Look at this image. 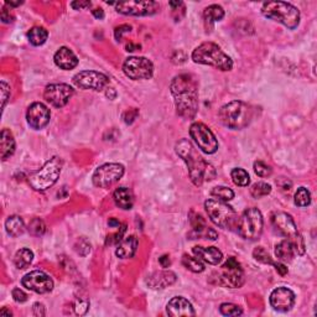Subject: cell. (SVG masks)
I'll return each instance as SVG.
<instances>
[{"label": "cell", "mask_w": 317, "mask_h": 317, "mask_svg": "<svg viewBox=\"0 0 317 317\" xmlns=\"http://www.w3.org/2000/svg\"><path fill=\"white\" fill-rule=\"evenodd\" d=\"M182 264H184V267L188 269V270L192 271V273H202V271L205 270V264H203L202 260L197 258V256L193 258V256L185 254V255L182 256Z\"/></svg>", "instance_id": "32"}, {"label": "cell", "mask_w": 317, "mask_h": 317, "mask_svg": "<svg viewBox=\"0 0 317 317\" xmlns=\"http://www.w3.org/2000/svg\"><path fill=\"white\" fill-rule=\"evenodd\" d=\"M170 89L177 114L185 119L195 118L199 109V89L195 77L188 73L179 74L173 77Z\"/></svg>", "instance_id": "1"}, {"label": "cell", "mask_w": 317, "mask_h": 317, "mask_svg": "<svg viewBox=\"0 0 317 317\" xmlns=\"http://www.w3.org/2000/svg\"><path fill=\"white\" fill-rule=\"evenodd\" d=\"M108 224H109V227H113V228H119V227L122 226L121 222L116 221L115 218H110V220L108 221Z\"/></svg>", "instance_id": "55"}, {"label": "cell", "mask_w": 317, "mask_h": 317, "mask_svg": "<svg viewBox=\"0 0 317 317\" xmlns=\"http://www.w3.org/2000/svg\"><path fill=\"white\" fill-rule=\"evenodd\" d=\"M0 315H8V316H11V315H13V313H11V311H8V310L3 309L2 311H0Z\"/></svg>", "instance_id": "58"}, {"label": "cell", "mask_w": 317, "mask_h": 317, "mask_svg": "<svg viewBox=\"0 0 317 317\" xmlns=\"http://www.w3.org/2000/svg\"><path fill=\"white\" fill-rule=\"evenodd\" d=\"M131 31V26L130 25H121L118 26L114 30V36L116 38V41H121L122 37H123V34L124 32H130Z\"/></svg>", "instance_id": "46"}, {"label": "cell", "mask_w": 317, "mask_h": 317, "mask_svg": "<svg viewBox=\"0 0 317 317\" xmlns=\"http://www.w3.org/2000/svg\"><path fill=\"white\" fill-rule=\"evenodd\" d=\"M91 5H92L91 2H72L71 3V7H72L74 10H81V9L89 8Z\"/></svg>", "instance_id": "50"}, {"label": "cell", "mask_w": 317, "mask_h": 317, "mask_svg": "<svg viewBox=\"0 0 317 317\" xmlns=\"http://www.w3.org/2000/svg\"><path fill=\"white\" fill-rule=\"evenodd\" d=\"M124 171L125 169L122 164H104L95 170L93 176H92V181H93L95 187L107 188L121 180L124 175Z\"/></svg>", "instance_id": "11"}, {"label": "cell", "mask_w": 317, "mask_h": 317, "mask_svg": "<svg viewBox=\"0 0 317 317\" xmlns=\"http://www.w3.org/2000/svg\"><path fill=\"white\" fill-rule=\"evenodd\" d=\"M74 91L71 86L66 85V83H53V85H49L45 88L44 98L51 106L61 108L68 103Z\"/></svg>", "instance_id": "15"}, {"label": "cell", "mask_w": 317, "mask_h": 317, "mask_svg": "<svg viewBox=\"0 0 317 317\" xmlns=\"http://www.w3.org/2000/svg\"><path fill=\"white\" fill-rule=\"evenodd\" d=\"M106 95L109 98V100H114L116 97V92L114 91V88H107Z\"/></svg>", "instance_id": "54"}, {"label": "cell", "mask_w": 317, "mask_h": 317, "mask_svg": "<svg viewBox=\"0 0 317 317\" xmlns=\"http://www.w3.org/2000/svg\"><path fill=\"white\" fill-rule=\"evenodd\" d=\"M92 14L94 15V17H97V19H103L104 17V11L103 9H94V10H92Z\"/></svg>", "instance_id": "53"}, {"label": "cell", "mask_w": 317, "mask_h": 317, "mask_svg": "<svg viewBox=\"0 0 317 317\" xmlns=\"http://www.w3.org/2000/svg\"><path fill=\"white\" fill-rule=\"evenodd\" d=\"M166 311L170 316L180 317V316H195L196 312L193 310L192 304L187 299L182 296H176L171 299L166 306Z\"/></svg>", "instance_id": "20"}, {"label": "cell", "mask_w": 317, "mask_h": 317, "mask_svg": "<svg viewBox=\"0 0 317 317\" xmlns=\"http://www.w3.org/2000/svg\"><path fill=\"white\" fill-rule=\"evenodd\" d=\"M137 114H139V110H137V109H135V108L129 109L124 113V115H123V119H124V122L127 123V124H131V123H133L136 119Z\"/></svg>", "instance_id": "44"}, {"label": "cell", "mask_w": 317, "mask_h": 317, "mask_svg": "<svg viewBox=\"0 0 317 317\" xmlns=\"http://www.w3.org/2000/svg\"><path fill=\"white\" fill-rule=\"evenodd\" d=\"M24 2H10V0H7L5 2V4L10 5V7H19V5H22Z\"/></svg>", "instance_id": "57"}, {"label": "cell", "mask_w": 317, "mask_h": 317, "mask_svg": "<svg viewBox=\"0 0 317 317\" xmlns=\"http://www.w3.org/2000/svg\"><path fill=\"white\" fill-rule=\"evenodd\" d=\"M203 17H205L206 24L212 26L213 25V23L220 22V20H222L224 17L223 8L217 4L209 5V7L206 8L205 11H203Z\"/></svg>", "instance_id": "30"}, {"label": "cell", "mask_w": 317, "mask_h": 317, "mask_svg": "<svg viewBox=\"0 0 317 317\" xmlns=\"http://www.w3.org/2000/svg\"><path fill=\"white\" fill-rule=\"evenodd\" d=\"M192 252L199 259L203 260V262L208 263L211 265H217L222 262L223 259V254L220 249L216 247H193Z\"/></svg>", "instance_id": "23"}, {"label": "cell", "mask_w": 317, "mask_h": 317, "mask_svg": "<svg viewBox=\"0 0 317 317\" xmlns=\"http://www.w3.org/2000/svg\"><path fill=\"white\" fill-rule=\"evenodd\" d=\"M136 49H140V45H134L133 43H129L127 45L128 52H133V51H135Z\"/></svg>", "instance_id": "56"}, {"label": "cell", "mask_w": 317, "mask_h": 317, "mask_svg": "<svg viewBox=\"0 0 317 317\" xmlns=\"http://www.w3.org/2000/svg\"><path fill=\"white\" fill-rule=\"evenodd\" d=\"M5 228L9 235L11 237H19L24 234L25 232V223H24L23 218L19 216H10L8 217L7 222H5Z\"/></svg>", "instance_id": "28"}, {"label": "cell", "mask_w": 317, "mask_h": 317, "mask_svg": "<svg viewBox=\"0 0 317 317\" xmlns=\"http://www.w3.org/2000/svg\"><path fill=\"white\" fill-rule=\"evenodd\" d=\"M205 208L209 220L221 228L232 229L233 227L237 226V213L227 202L211 199L205 202Z\"/></svg>", "instance_id": "7"}, {"label": "cell", "mask_w": 317, "mask_h": 317, "mask_svg": "<svg viewBox=\"0 0 317 317\" xmlns=\"http://www.w3.org/2000/svg\"><path fill=\"white\" fill-rule=\"evenodd\" d=\"M62 170V160L57 156L50 158L45 165L29 177L30 186L38 192L49 190L56 184Z\"/></svg>", "instance_id": "6"}, {"label": "cell", "mask_w": 317, "mask_h": 317, "mask_svg": "<svg viewBox=\"0 0 317 317\" xmlns=\"http://www.w3.org/2000/svg\"><path fill=\"white\" fill-rule=\"evenodd\" d=\"M254 115L252 106L242 101H233L220 110V121L229 129H244L250 124Z\"/></svg>", "instance_id": "3"}, {"label": "cell", "mask_w": 317, "mask_h": 317, "mask_svg": "<svg viewBox=\"0 0 317 317\" xmlns=\"http://www.w3.org/2000/svg\"><path fill=\"white\" fill-rule=\"evenodd\" d=\"M253 256H254V259L258 260V262H260V263H263V264L274 265V262L271 260L270 255H269L267 250H265L263 247L255 248V249H254V252H253Z\"/></svg>", "instance_id": "39"}, {"label": "cell", "mask_w": 317, "mask_h": 317, "mask_svg": "<svg viewBox=\"0 0 317 317\" xmlns=\"http://www.w3.org/2000/svg\"><path fill=\"white\" fill-rule=\"evenodd\" d=\"M262 13L268 19L283 24L290 30H294L300 24V11L290 3L268 2L263 4Z\"/></svg>", "instance_id": "5"}, {"label": "cell", "mask_w": 317, "mask_h": 317, "mask_svg": "<svg viewBox=\"0 0 317 317\" xmlns=\"http://www.w3.org/2000/svg\"><path fill=\"white\" fill-rule=\"evenodd\" d=\"M32 312H34L35 316H45L46 315V310H45V306L43 304L36 303L32 307Z\"/></svg>", "instance_id": "49"}, {"label": "cell", "mask_w": 317, "mask_h": 317, "mask_svg": "<svg viewBox=\"0 0 317 317\" xmlns=\"http://www.w3.org/2000/svg\"><path fill=\"white\" fill-rule=\"evenodd\" d=\"M311 203V193L307 188H298L295 193V205L298 207H307Z\"/></svg>", "instance_id": "36"}, {"label": "cell", "mask_w": 317, "mask_h": 317, "mask_svg": "<svg viewBox=\"0 0 317 317\" xmlns=\"http://www.w3.org/2000/svg\"><path fill=\"white\" fill-rule=\"evenodd\" d=\"M123 72L133 81L149 80L154 73V65L146 57H128L123 64Z\"/></svg>", "instance_id": "13"}, {"label": "cell", "mask_w": 317, "mask_h": 317, "mask_svg": "<svg viewBox=\"0 0 317 317\" xmlns=\"http://www.w3.org/2000/svg\"><path fill=\"white\" fill-rule=\"evenodd\" d=\"M271 223H273L274 228L276 231H279L284 237L292 242L296 249V254L303 255L305 253V244L292 217L286 212H274L271 214Z\"/></svg>", "instance_id": "8"}, {"label": "cell", "mask_w": 317, "mask_h": 317, "mask_svg": "<svg viewBox=\"0 0 317 317\" xmlns=\"http://www.w3.org/2000/svg\"><path fill=\"white\" fill-rule=\"evenodd\" d=\"M0 88H2V100H3V108L5 107L7 102L9 98H10V87H9L5 82H2L0 85Z\"/></svg>", "instance_id": "45"}, {"label": "cell", "mask_w": 317, "mask_h": 317, "mask_svg": "<svg viewBox=\"0 0 317 317\" xmlns=\"http://www.w3.org/2000/svg\"><path fill=\"white\" fill-rule=\"evenodd\" d=\"M296 296L292 290H290L285 286L273 290L270 294V305L274 310L279 312H288L294 307Z\"/></svg>", "instance_id": "18"}, {"label": "cell", "mask_w": 317, "mask_h": 317, "mask_svg": "<svg viewBox=\"0 0 317 317\" xmlns=\"http://www.w3.org/2000/svg\"><path fill=\"white\" fill-rule=\"evenodd\" d=\"M0 19H2V22L4 24H10V23L14 22V15L10 13V10L3 8L2 14H0Z\"/></svg>", "instance_id": "47"}, {"label": "cell", "mask_w": 317, "mask_h": 317, "mask_svg": "<svg viewBox=\"0 0 317 317\" xmlns=\"http://www.w3.org/2000/svg\"><path fill=\"white\" fill-rule=\"evenodd\" d=\"M218 283L222 286L231 289L241 288L244 284V273L241 263L234 256H229L221 268L218 274Z\"/></svg>", "instance_id": "10"}, {"label": "cell", "mask_w": 317, "mask_h": 317, "mask_svg": "<svg viewBox=\"0 0 317 317\" xmlns=\"http://www.w3.org/2000/svg\"><path fill=\"white\" fill-rule=\"evenodd\" d=\"M211 195L213 197H216L217 200H221V201H224V202L232 201V200L234 199V192H233L231 188L224 187V186L214 187L213 190L211 191Z\"/></svg>", "instance_id": "35"}, {"label": "cell", "mask_w": 317, "mask_h": 317, "mask_svg": "<svg viewBox=\"0 0 317 317\" xmlns=\"http://www.w3.org/2000/svg\"><path fill=\"white\" fill-rule=\"evenodd\" d=\"M190 135L196 145L206 154H214L218 150V140L207 125L193 123L190 128Z\"/></svg>", "instance_id": "12"}, {"label": "cell", "mask_w": 317, "mask_h": 317, "mask_svg": "<svg viewBox=\"0 0 317 317\" xmlns=\"http://www.w3.org/2000/svg\"><path fill=\"white\" fill-rule=\"evenodd\" d=\"M29 232L31 235H35V237H41V235L45 234L46 232V224L43 220L40 218H34L29 224Z\"/></svg>", "instance_id": "37"}, {"label": "cell", "mask_w": 317, "mask_h": 317, "mask_svg": "<svg viewBox=\"0 0 317 317\" xmlns=\"http://www.w3.org/2000/svg\"><path fill=\"white\" fill-rule=\"evenodd\" d=\"M264 227L263 214L258 208L245 209L237 222V231L242 238L247 241H256L260 238Z\"/></svg>", "instance_id": "9"}, {"label": "cell", "mask_w": 317, "mask_h": 317, "mask_svg": "<svg viewBox=\"0 0 317 317\" xmlns=\"http://www.w3.org/2000/svg\"><path fill=\"white\" fill-rule=\"evenodd\" d=\"M176 154L186 163L190 179L195 186H202L205 182L212 181L216 177L214 167L205 161L196 151L195 146L187 139H182L176 144Z\"/></svg>", "instance_id": "2"}, {"label": "cell", "mask_w": 317, "mask_h": 317, "mask_svg": "<svg viewBox=\"0 0 317 317\" xmlns=\"http://www.w3.org/2000/svg\"><path fill=\"white\" fill-rule=\"evenodd\" d=\"M137 245H139V242H137L135 235H129V237L119 242L115 249V255L121 259L133 258L134 254L136 253Z\"/></svg>", "instance_id": "24"}, {"label": "cell", "mask_w": 317, "mask_h": 317, "mask_svg": "<svg viewBox=\"0 0 317 317\" xmlns=\"http://www.w3.org/2000/svg\"><path fill=\"white\" fill-rule=\"evenodd\" d=\"M15 152V139L10 130L3 129L0 133V155L5 161Z\"/></svg>", "instance_id": "25"}, {"label": "cell", "mask_w": 317, "mask_h": 317, "mask_svg": "<svg viewBox=\"0 0 317 317\" xmlns=\"http://www.w3.org/2000/svg\"><path fill=\"white\" fill-rule=\"evenodd\" d=\"M220 311H221V313L224 316H241L242 313H243V310H242L238 305L229 304V303L221 305Z\"/></svg>", "instance_id": "38"}, {"label": "cell", "mask_w": 317, "mask_h": 317, "mask_svg": "<svg viewBox=\"0 0 317 317\" xmlns=\"http://www.w3.org/2000/svg\"><path fill=\"white\" fill-rule=\"evenodd\" d=\"M158 262H160V265L163 268H169L170 264H171L169 255H163L160 259H158Z\"/></svg>", "instance_id": "52"}, {"label": "cell", "mask_w": 317, "mask_h": 317, "mask_svg": "<svg viewBox=\"0 0 317 317\" xmlns=\"http://www.w3.org/2000/svg\"><path fill=\"white\" fill-rule=\"evenodd\" d=\"M271 192V186L267 182H255L252 187H250V193L254 199H262V197L268 196Z\"/></svg>", "instance_id": "34"}, {"label": "cell", "mask_w": 317, "mask_h": 317, "mask_svg": "<svg viewBox=\"0 0 317 317\" xmlns=\"http://www.w3.org/2000/svg\"><path fill=\"white\" fill-rule=\"evenodd\" d=\"M192 60L196 64L212 66L221 71H231L233 68L232 58L214 43H203L196 47L192 52Z\"/></svg>", "instance_id": "4"}, {"label": "cell", "mask_w": 317, "mask_h": 317, "mask_svg": "<svg viewBox=\"0 0 317 317\" xmlns=\"http://www.w3.org/2000/svg\"><path fill=\"white\" fill-rule=\"evenodd\" d=\"M125 233V226L124 224H123V226H121L119 227V231H118V233H115V234H113V235H108V238H107V244H116V243H119V242L122 241L123 239V234H124Z\"/></svg>", "instance_id": "42"}, {"label": "cell", "mask_w": 317, "mask_h": 317, "mask_svg": "<svg viewBox=\"0 0 317 317\" xmlns=\"http://www.w3.org/2000/svg\"><path fill=\"white\" fill-rule=\"evenodd\" d=\"M276 185H278V186H279L280 188H283L284 191H289L290 188H291V186H292L291 181H289L288 179H285V177L279 179V180L276 181Z\"/></svg>", "instance_id": "48"}, {"label": "cell", "mask_w": 317, "mask_h": 317, "mask_svg": "<svg viewBox=\"0 0 317 317\" xmlns=\"http://www.w3.org/2000/svg\"><path fill=\"white\" fill-rule=\"evenodd\" d=\"M114 199L115 205L122 209H131L134 205V196L133 192L128 187H118L114 191Z\"/></svg>", "instance_id": "27"}, {"label": "cell", "mask_w": 317, "mask_h": 317, "mask_svg": "<svg viewBox=\"0 0 317 317\" xmlns=\"http://www.w3.org/2000/svg\"><path fill=\"white\" fill-rule=\"evenodd\" d=\"M231 177H232L233 182H234L237 186H241V187L248 186L250 182V177H249V175H248V172L245 171L244 169H241V167H237V169L232 170Z\"/></svg>", "instance_id": "33"}, {"label": "cell", "mask_w": 317, "mask_h": 317, "mask_svg": "<svg viewBox=\"0 0 317 317\" xmlns=\"http://www.w3.org/2000/svg\"><path fill=\"white\" fill-rule=\"evenodd\" d=\"M11 295H13V299L16 303L23 304L25 303V301H28V295H26L22 289H14L13 291H11Z\"/></svg>", "instance_id": "43"}, {"label": "cell", "mask_w": 317, "mask_h": 317, "mask_svg": "<svg viewBox=\"0 0 317 317\" xmlns=\"http://www.w3.org/2000/svg\"><path fill=\"white\" fill-rule=\"evenodd\" d=\"M275 255L280 260L281 263L291 262L296 255V249L291 241L289 239H284L275 245Z\"/></svg>", "instance_id": "26"}, {"label": "cell", "mask_w": 317, "mask_h": 317, "mask_svg": "<svg viewBox=\"0 0 317 317\" xmlns=\"http://www.w3.org/2000/svg\"><path fill=\"white\" fill-rule=\"evenodd\" d=\"M73 85L81 89L103 91L109 85V78L97 71H82L73 77Z\"/></svg>", "instance_id": "14"}, {"label": "cell", "mask_w": 317, "mask_h": 317, "mask_svg": "<svg viewBox=\"0 0 317 317\" xmlns=\"http://www.w3.org/2000/svg\"><path fill=\"white\" fill-rule=\"evenodd\" d=\"M89 307V301L87 300L86 298H77L73 303V309L74 312L77 315H85V313L88 311Z\"/></svg>", "instance_id": "41"}, {"label": "cell", "mask_w": 317, "mask_h": 317, "mask_svg": "<svg viewBox=\"0 0 317 317\" xmlns=\"http://www.w3.org/2000/svg\"><path fill=\"white\" fill-rule=\"evenodd\" d=\"M47 37H49V32L45 28L41 26H34L32 29H30L28 32V38L30 44L34 45V46H41L46 43Z\"/></svg>", "instance_id": "31"}, {"label": "cell", "mask_w": 317, "mask_h": 317, "mask_svg": "<svg viewBox=\"0 0 317 317\" xmlns=\"http://www.w3.org/2000/svg\"><path fill=\"white\" fill-rule=\"evenodd\" d=\"M23 286L28 290L36 292V294H47L53 289V280L50 275L41 270H34L26 274L22 280Z\"/></svg>", "instance_id": "16"}, {"label": "cell", "mask_w": 317, "mask_h": 317, "mask_svg": "<svg viewBox=\"0 0 317 317\" xmlns=\"http://www.w3.org/2000/svg\"><path fill=\"white\" fill-rule=\"evenodd\" d=\"M32 260H34V253L28 249V248H23V249L17 250L16 254H15L14 264L17 269L23 270V269L30 267Z\"/></svg>", "instance_id": "29"}, {"label": "cell", "mask_w": 317, "mask_h": 317, "mask_svg": "<svg viewBox=\"0 0 317 317\" xmlns=\"http://www.w3.org/2000/svg\"><path fill=\"white\" fill-rule=\"evenodd\" d=\"M115 9L123 15H133V16H146L156 13L158 4L155 2H127L115 3Z\"/></svg>", "instance_id": "17"}, {"label": "cell", "mask_w": 317, "mask_h": 317, "mask_svg": "<svg viewBox=\"0 0 317 317\" xmlns=\"http://www.w3.org/2000/svg\"><path fill=\"white\" fill-rule=\"evenodd\" d=\"M50 116V109L40 102L32 103L28 108V112H26V119H28L29 125L32 129L36 130L43 129L49 124Z\"/></svg>", "instance_id": "19"}, {"label": "cell", "mask_w": 317, "mask_h": 317, "mask_svg": "<svg viewBox=\"0 0 317 317\" xmlns=\"http://www.w3.org/2000/svg\"><path fill=\"white\" fill-rule=\"evenodd\" d=\"M176 281V274L172 273L170 270H163V271H156V273L151 274L150 276H148V285L151 289H165L167 286L172 285Z\"/></svg>", "instance_id": "22"}, {"label": "cell", "mask_w": 317, "mask_h": 317, "mask_svg": "<svg viewBox=\"0 0 317 317\" xmlns=\"http://www.w3.org/2000/svg\"><path fill=\"white\" fill-rule=\"evenodd\" d=\"M274 267L275 269H276L278 273H279L280 275H283V276L288 274V268H286L283 263H274Z\"/></svg>", "instance_id": "51"}, {"label": "cell", "mask_w": 317, "mask_h": 317, "mask_svg": "<svg viewBox=\"0 0 317 317\" xmlns=\"http://www.w3.org/2000/svg\"><path fill=\"white\" fill-rule=\"evenodd\" d=\"M53 61L61 70H73L78 65V58L74 55L73 51L68 49V47H61L55 53Z\"/></svg>", "instance_id": "21"}, {"label": "cell", "mask_w": 317, "mask_h": 317, "mask_svg": "<svg viewBox=\"0 0 317 317\" xmlns=\"http://www.w3.org/2000/svg\"><path fill=\"white\" fill-rule=\"evenodd\" d=\"M254 171L260 177H268V176H270L271 173H273V170H271V167L267 165L265 163H263V161H255L254 163Z\"/></svg>", "instance_id": "40"}]
</instances>
